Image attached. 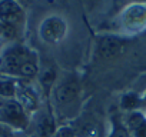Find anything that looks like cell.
<instances>
[{"label":"cell","mask_w":146,"mask_h":137,"mask_svg":"<svg viewBox=\"0 0 146 137\" xmlns=\"http://www.w3.org/2000/svg\"><path fill=\"white\" fill-rule=\"evenodd\" d=\"M66 32V24L60 17H49L42 23V29H40V34L43 37V40L49 41V43H56L59 41Z\"/></svg>","instance_id":"cell-1"},{"label":"cell","mask_w":146,"mask_h":137,"mask_svg":"<svg viewBox=\"0 0 146 137\" xmlns=\"http://www.w3.org/2000/svg\"><path fill=\"white\" fill-rule=\"evenodd\" d=\"M22 19V10L15 2L0 3V20L6 24H16Z\"/></svg>","instance_id":"cell-2"},{"label":"cell","mask_w":146,"mask_h":137,"mask_svg":"<svg viewBox=\"0 0 146 137\" xmlns=\"http://www.w3.org/2000/svg\"><path fill=\"white\" fill-rule=\"evenodd\" d=\"M122 44H123L122 40L117 37H113V36L103 37L99 43V54L105 59H110L120 51Z\"/></svg>","instance_id":"cell-3"},{"label":"cell","mask_w":146,"mask_h":137,"mask_svg":"<svg viewBox=\"0 0 146 137\" xmlns=\"http://www.w3.org/2000/svg\"><path fill=\"white\" fill-rule=\"evenodd\" d=\"M78 93H79V87H78L76 83H64L57 89L56 99H57L59 103L67 104L78 97Z\"/></svg>","instance_id":"cell-4"},{"label":"cell","mask_w":146,"mask_h":137,"mask_svg":"<svg viewBox=\"0 0 146 137\" xmlns=\"http://www.w3.org/2000/svg\"><path fill=\"white\" fill-rule=\"evenodd\" d=\"M3 114L15 124L25 126V114L22 110V106L17 103H7L3 107Z\"/></svg>","instance_id":"cell-5"},{"label":"cell","mask_w":146,"mask_h":137,"mask_svg":"<svg viewBox=\"0 0 146 137\" xmlns=\"http://www.w3.org/2000/svg\"><path fill=\"white\" fill-rule=\"evenodd\" d=\"M37 131L40 137H52L54 134V121L49 116H42L37 123Z\"/></svg>","instance_id":"cell-6"},{"label":"cell","mask_w":146,"mask_h":137,"mask_svg":"<svg viewBox=\"0 0 146 137\" xmlns=\"http://www.w3.org/2000/svg\"><path fill=\"white\" fill-rule=\"evenodd\" d=\"M25 61H26V60H25L22 51H13V53L7 54L5 63H6L7 70H10V72H19L20 66H22Z\"/></svg>","instance_id":"cell-7"},{"label":"cell","mask_w":146,"mask_h":137,"mask_svg":"<svg viewBox=\"0 0 146 137\" xmlns=\"http://www.w3.org/2000/svg\"><path fill=\"white\" fill-rule=\"evenodd\" d=\"M19 100H20L22 106H25V107H27L30 110H35L36 106H37V100H36L35 94L30 90H27V89H23V90L19 92Z\"/></svg>","instance_id":"cell-8"},{"label":"cell","mask_w":146,"mask_h":137,"mask_svg":"<svg viewBox=\"0 0 146 137\" xmlns=\"http://www.w3.org/2000/svg\"><path fill=\"white\" fill-rule=\"evenodd\" d=\"M19 73H20L22 76H25V77H33V76H36V73H37V66H36L33 61H27V60H26V61L20 66Z\"/></svg>","instance_id":"cell-9"},{"label":"cell","mask_w":146,"mask_h":137,"mask_svg":"<svg viewBox=\"0 0 146 137\" xmlns=\"http://www.w3.org/2000/svg\"><path fill=\"white\" fill-rule=\"evenodd\" d=\"M54 79H56V70H54L53 67L46 68V70L42 73V76H40V82H42V84H44L46 87H49V86L54 82Z\"/></svg>","instance_id":"cell-10"},{"label":"cell","mask_w":146,"mask_h":137,"mask_svg":"<svg viewBox=\"0 0 146 137\" xmlns=\"http://www.w3.org/2000/svg\"><path fill=\"white\" fill-rule=\"evenodd\" d=\"M15 92H16V89L12 82H0V94L2 96L10 97L15 94Z\"/></svg>","instance_id":"cell-11"},{"label":"cell","mask_w":146,"mask_h":137,"mask_svg":"<svg viewBox=\"0 0 146 137\" xmlns=\"http://www.w3.org/2000/svg\"><path fill=\"white\" fill-rule=\"evenodd\" d=\"M145 121H146V120H145V117H143L140 113H135V114H132L130 119H129V124H130V127L133 128V131L137 130Z\"/></svg>","instance_id":"cell-12"},{"label":"cell","mask_w":146,"mask_h":137,"mask_svg":"<svg viewBox=\"0 0 146 137\" xmlns=\"http://www.w3.org/2000/svg\"><path fill=\"white\" fill-rule=\"evenodd\" d=\"M136 103H137V99H136V94H133V93H129V94L123 96V99H122V106L125 109H132L136 106Z\"/></svg>","instance_id":"cell-13"},{"label":"cell","mask_w":146,"mask_h":137,"mask_svg":"<svg viewBox=\"0 0 146 137\" xmlns=\"http://www.w3.org/2000/svg\"><path fill=\"white\" fill-rule=\"evenodd\" d=\"M15 33H16V32H15V26L6 24V23H2V24H0V34H2V36L10 39V37L15 36Z\"/></svg>","instance_id":"cell-14"},{"label":"cell","mask_w":146,"mask_h":137,"mask_svg":"<svg viewBox=\"0 0 146 137\" xmlns=\"http://www.w3.org/2000/svg\"><path fill=\"white\" fill-rule=\"evenodd\" d=\"M54 137H75V133L69 127H63L54 134Z\"/></svg>","instance_id":"cell-15"},{"label":"cell","mask_w":146,"mask_h":137,"mask_svg":"<svg viewBox=\"0 0 146 137\" xmlns=\"http://www.w3.org/2000/svg\"><path fill=\"white\" fill-rule=\"evenodd\" d=\"M135 136L136 137H146V121L137 130H135Z\"/></svg>","instance_id":"cell-16"},{"label":"cell","mask_w":146,"mask_h":137,"mask_svg":"<svg viewBox=\"0 0 146 137\" xmlns=\"http://www.w3.org/2000/svg\"><path fill=\"white\" fill-rule=\"evenodd\" d=\"M110 137H127V133H126V130H125V128L117 127V128L115 130V133H113Z\"/></svg>","instance_id":"cell-17"},{"label":"cell","mask_w":146,"mask_h":137,"mask_svg":"<svg viewBox=\"0 0 146 137\" xmlns=\"http://www.w3.org/2000/svg\"><path fill=\"white\" fill-rule=\"evenodd\" d=\"M0 137H7L6 134H3V133H0Z\"/></svg>","instance_id":"cell-18"}]
</instances>
